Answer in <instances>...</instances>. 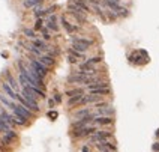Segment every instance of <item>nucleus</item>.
Here are the masks:
<instances>
[{
  "instance_id": "1",
  "label": "nucleus",
  "mask_w": 159,
  "mask_h": 152,
  "mask_svg": "<svg viewBox=\"0 0 159 152\" xmlns=\"http://www.w3.org/2000/svg\"><path fill=\"white\" fill-rule=\"evenodd\" d=\"M93 44L90 39H86V38H77V36H72V48L77 50L80 53H86L89 50V47Z\"/></svg>"
},
{
  "instance_id": "2",
  "label": "nucleus",
  "mask_w": 159,
  "mask_h": 152,
  "mask_svg": "<svg viewBox=\"0 0 159 152\" xmlns=\"http://www.w3.org/2000/svg\"><path fill=\"white\" fill-rule=\"evenodd\" d=\"M96 131H98L96 125H87V126H84V128H81V130L72 131L71 135L74 139H84V137H92Z\"/></svg>"
},
{
  "instance_id": "3",
  "label": "nucleus",
  "mask_w": 159,
  "mask_h": 152,
  "mask_svg": "<svg viewBox=\"0 0 159 152\" xmlns=\"http://www.w3.org/2000/svg\"><path fill=\"white\" fill-rule=\"evenodd\" d=\"M113 131H104V130H98L95 134L90 137V142L92 143H99V142H104V140H110L113 139Z\"/></svg>"
},
{
  "instance_id": "4",
  "label": "nucleus",
  "mask_w": 159,
  "mask_h": 152,
  "mask_svg": "<svg viewBox=\"0 0 159 152\" xmlns=\"http://www.w3.org/2000/svg\"><path fill=\"white\" fill-rule=\"evenodd\" d=\"M29 65H30V66H32V68H33V69H35V71L38 72L41 77H42V78H44V77H47V74H48V68H47L45 65H42V63L39 62L38 59H35V57H30Z\"/></svg>"
},
{
  "instance_id": "5",
  "label": "nucleus",
  "mask_w": 159,
  "mask_h": 152,
  "mask_svg": "<svg viewBox=\"0 0 159 152\" xmlns=\"http://www.w3.org/2000/svg\"><path fill=\"white\" fill-rule=\"evenodd\" d=\"M113 124H114V117L113 116H96L92 122V125L96 126H111Z\"/></svg>"
},
{
  "instance_id": "6",
  "label": "nucleus",
  "mask_w": 159,
  "mask_h": 152,
  "mask_svg": "<svg viewBox=\"0 0 159 152\" xmlns=\"http://www.w3.org/2000/svg\"><path fill=\"white\" fill-rule=\"evenodd\" d=\"M68 54H69V62L71 63H77V60H84L86 59V56H84V53H80V51H77V50H74V48H69L68 50Z\"/></svg>"
},
{
  "instance_id": "7",
  "label": "nucleus",
  "mask_w": 159,
  "mask_h": 152,
  "mask_svg": "<svg viewBox=\"0 0 159 152\" xmlns=\"http://www.w3.org/2000/svg\"><path fill=\"white\" fill-rule=\"evenodd\" d=\"M38 60L45 65L47 68H50V66H54L56 65V59H54L53 56H50V54H42L41 57H38Z\"/></svg>"
},
{
  "instance_id": "8",
  "label": "nucleus",
  "mask_w": 159,
  "mask_h": 152,
  "mask_svg": "<svg viewBox=\"0 0 159 152\" xmlns=\"http://www.w3.org/2000/svg\"><path fill=\"white\" fill-rule=\"evenodd\" d=\"M2 89H3V92H5L6 95H8V98H11V99H17L18 95H20V93H17L15 90H14L12 88H11V86H9L6 81H5V83L2 84Z\"/></svg>"
},
{
  "instance_id": "9",
  "label": "nucleus",
  "mask_w": 159,
  "mask_h": 152,
  "mask_svg": "<svg viewBox=\"0 0 159 152\" xmlns=\"http://www.w3.org/2000/svg\"><path fill=\"white\" fill-rule=\"evenodd\" d=\"M0 102H2L5 107H8L11 112H14V110H15V107H17V104L14 102V99L8 98V97H5V95H2V93H0Z\"/></svg>"
},
{
  "instance_id": "10",
  "label": "nucleus",
  "mask_w": 159,
  "mask_h": 152,
  "mask_svg": "<svg viewBox=\"0 0 159 152\" xmlns=\"http://www.w3.org/2000/svg\"><path fill=\"white\" fill-rule=\"evenodd\" d=\"M17 101H18V102H20V104H21V106H24V107H26V108H29L30 112H39V107H35L33 104H30V102H29V101H27V99L24 98V97H23L21 93L18 95Z\"/></svg>"
},
{
  "instance_id": "11",
  "label": "nucleus",
  "mask_w": 159,
  "mask_h": 152,
  "mask_svg": "<svg viewBox=\"0 0 159 152\" xmlns=\"http://www.w3.org/2000/svg\"><path fill=\"white\" fill-rule=\"evenodd\" d=\"M14 139H17V133H15V131H12V130H9V131H6L5 137L2 139V145H11Z\"/></svg>"
},
{
  "instance_id": "12",
  "label": "nucleus",
  "mask_w": 159,
  "mask_h": 152,
  "mask_svg": "<svg viewBox=\"0 0 159 152\" xmlns=\"http://www.w3.org/2000/svg\"><path fill=\"white\" fill-rule=\"evenodd\" d=\"M56 23H57V17L56 15H50V17L47 18V26H48V29H51L53 32H59V26Z\"/></svg>"
},
{
  "instance_id": "13",
  "label": "nucleus",
  "mask_w": 159,
  "mask_h": 152,
  "mask_svg": "<svg viewBox=\"0 0 159 152\" xmlns=\"http://www.w3.org/2000/svg\"><path fill=\"white\" fill-rule=\"evenodd\" d=\"M60 20H62V24H63V27L66 29V32H68V33H74V32H77V30H78V27L72 26L71 23L66 20V17H65V15H62V18H60Z\"/></svg>"
},
{
  "instance_id": "14",
  "label": "nucleus",
  "mask_w": 159,
  "mask_h": 152,
  "mask_svg": "<svg viewBox=\"0 0 159 152\" xmlns=\"http://www.w3.org/2000/svg\"><path fill=\"white\" fill-rule=\"evenodd\" d=\"M6 83H8L9 86H11V88H12V89L18 93V90H20V84H18L17 80H15V78H14L11 74H6Z\"/></svg>"
},
{
  "instance_id": "15",
  "label": "nucleus",
  "mask_w": 159,
  "mask_h": 152,
  "mask_svg": "<svg viewBox=\"0 0 159 152\" xmlns=\"http://www.w3.org/2000/svg\"><path fill=\"white\" fill-rule=\"evenodd\" d=\"M80 95H84V89H83V88H74V89L66 90V97H69V98H72V97H80Z\"/></svg>"
},
{
  "instance_id": "16",
  "label": "nucleus",
  "mask_w": 159,
  "mask_h": 152,
  "mask_svg": "<svg viewBox=\"0 0 159 152\" xmlns=\"http://www.w3.org/2000/svg\"><path fill=\"white\" fill-rule=\"evenodd\" d=\"M72 3H74L75 6H78L80 9H83L84 12H90V8H89V5H87L86 0H72Z\"/></svg>"
},
{
  "instance_id": "17",
  "label": "nucleus",
  "mask_w": 159,
  "mask_h": 152,
  "mask_svg": "<svg viewBox=\"0 0 159 152\" xmlns=\"http://www.w3.org/2000/svg\"><path fill=\"white\" fill-rule=\"evenodd\" d=\"M92 95H98V97H104V95H111V89L107 88V89H95V90H90Z\"/></svg>"
},
{
  "instance_id": "18",
  "label": "nucleus",
  "mask_w": 159,
  "mask_h": 152,
  "mask_svg": "<svg viewBox=\"0 0 159 152\" xmlns=\"http://www.w3.org/2000/svg\"><path fill=\"white\" fill-rule=\"evenodd\" d=\"M93 112H92V108H81L78 110L77 113H75V117H80V119H83V117L89 116V115H92Z\"/></svg>"
},
{
  "instance_id": "19",
  "label": "nucleus",
  "mask_w": 159,
  "mask_h": 152,
  "mask_svg": "<svg viewBox=\"0 0 159 152\" xmlns=\"http://www.w3.org/2000/svg\"><path fill=\"white\" fill-rule=\"evenodd\" d=\"M32 45L33 47H36L38 50H48V47H47V44H45L44 41H41V39H33V42H32Z\"/></svg>"
},
{
  "instance_id": "20",
  "label": "nucleus",
  "mask_w": 159,
  "mask_h": 152,
  "mask_svg": "<svg viewBox=\"0 0 159 152\" xmlns=\"http://www.w3.org/2000/svg\"><path fill=\"white\" fill-rule=\"evenodd\" d=\"M102 62V57L101 56H96V57H92V59H87L86 60V65H96V63H101Z\"/></svg>"
},
{
  "instance_id": "21",
  "label": "nucleus",
  "mask_w": 159,
  "mask_h": 152,
  "mask_svg": "<svg viewBox=\"0 0 159 152\" xmlns=\"http://www.w3.org/2000/svg\"><path fill=\"white\" fill-rule=\"evenodd\" d=\"M41 2H42V0H26V2H24V6H26V8H32V6H35V5H41Z\"/></svg>"
},
{
  "instance_id": "22",
  "label": "nucleus",
  "mask_w": 159,
  "mask_h": 152,
  "mask_svg": "<svg viewBox=\"0 0 159 152\" xmlns=\"http://www.w3.org/2000/svg\"><path fill=\"white\" fill-rule=\"evenodd\" d=\"M24 35H26L27 38H30V39H36L35 30H32V29H24Z\"/></svg>"
},
{
  "instance_id": "23",
  "label": "nucleus",
  "mask_w": 159,
  "mask_h": 152,
  "mask_svg": "<svg viewBox=\"0 0 159 152\" xmlns=\"http://www.w3.org/2000/svg\"><path fill=\"white\" fill-rule=\"evenodd\" d=\"M56 9H57V6H56V5H53V6H50L48 9H45V11H44V17H45V15H51V14H53L54 11H56Z\"/></svg>"
},
{
  "instance_id": "24",
  "label": "nucleus",
  "mask_w": 159,
  "mask_h": 152,
  "mask_svg": "<svg viewBox=\"0 0 159 152\" xmlns=\"http://www.w3.org/2000/svg\"><path fill=\"white\" fill-rule=\"evenodd\" d=\"M42 24H44V21L41 20V18H38L36 20V24H35V29L38 30V29H42Z\"/></svg>"
},
{
  "instance_id": "25",
  "label": "nucleus",
  "mask_w": 159,
  "mask_h": 152,
  "mask_svg": "<svg viewBox=\"0 0 159 152\" xmlns=\"http://www.w3.org/2000/svg\"><path fill=\"white\" fill-rule=\"evenodd\" d=\"M57 116H59V115H57V112H50V113H48V117H50V119H51V121H54V119H57Z\"/></svg>"
},
{
  "instance_id": "26",
  "label": "nucleus",
  "mask_w": 159,
  "mask_h": 152,
  "mask_svg": "<svg viewBox=\"0 0 159 152\" xmlns=\"http://www.w3.org/2000/svg\"><path fill=\"white\" fill-rule=\"evenodd\" d=\"M42 35H44V39H47V41L51 38V36H50V32H48L47 29H42Z\"/></svg>"
},
{
  "instance_id": "27",
  "label": "nucleus",
  "mask_w": 159,
  "mask_h": 152,
  "mask_svg": "<svg viewBox=\"0 0 159 152\" xmlns=\"http://www.w3.org/2000/svg\"><path fill=\"white\" fill-rule=\"evenodd\" d=\"M54 101L60 104V102H62V95H60V93H56V95H54Z\"/></svg>"
},
{
  "instance_id": "28",
  "label": "nucleus",
  "mask_w": 159,
  "mask_h": 152,
  "mask_svg": "<svg viewBox=\"0 0 159 152\" xmlns=\"http://www.w3.org/2000/svg\"><path fill=\"white\" fill-rule=\"evenodd\" d=\"M81 152H90V148H89V145H84V146L81 148Z\"/></svg>"
},
{
  "instance_id": "29",
  "label": "nucleus",
  "mask_w": 159,
  "mask_h": 152,
  "mask_svg": "<svg viewBox=\"0 0 159 152\" xmlns=\"http://www.w3.org/2000/svg\"><path fill=\"white\" fill-rule=\"evenodd\" d=\"M155 152H159V142H156V143L153 145V148H152Z\"/></svg>"
},
{
  "instance_id": "30",
  "label": "nucleus",
  "mask_w": 159,
  "mask_h": 152,
  "mask_svg": "<svg viewBox=\"0 0 159 152\" xmlns=\"http://www.w3.org/2000/svg\"><path fill=\"white\" fill-rule=\"evenodd\" d=\"M90 3H93V5H101L102 3V0H89Z\"/></svg>"
},
{
  "instance_id": "31",
  "label": "nucleus",
  "mask_w": 159,
  "mask_h": 152,
  "mask_svg": "<svg viewBox=\"0 0 159 152\" xmlns=\"http://www.w3.org/2000/svg\"><path fill=\"white\" fill-rule=\"evenodd\" d=\"M48 104H50V107H54L56 101H54V99H48Z\"/></svg>"
},
{
  "instance_id": "32",
  "label": "nucleus",
  "mask_w": 159,
  "mask_h": 152,
  "mask_svg": "<svg viewBox=\"0 0 159 152\" xmlns=\"http://www.w3.org/2000/svg\"><path fill=\"white\" fill-rule=\"evenodd\" d=\"M113 2H116V3H120V0H113Z\"/></svg>"
},
{
  "instance_id": "33",
  "label": "nucleus",
  "mask_w": 159,
  "mask_h": 152,
  "mask_svg": "<svg viewBox=\"0 0 159 152\" xmlns=\"http://www.w3.org/2000/svg\"><path fill=\"white\" fill-rule=\"evenodd\" d=\"M156 137H159V130H158V131H156Z\"/></svg>"
}]
</instances>
